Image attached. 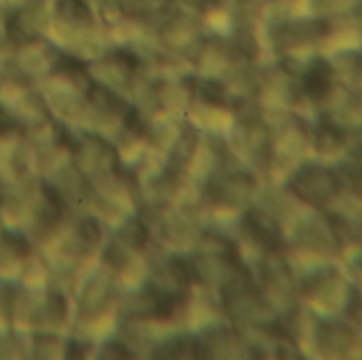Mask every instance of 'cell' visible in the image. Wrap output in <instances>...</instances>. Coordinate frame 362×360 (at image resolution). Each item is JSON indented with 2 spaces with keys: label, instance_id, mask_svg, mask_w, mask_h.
<instances>
[{
  "label": "cell",
  "instance_id": "cell-1",
  "mask_svg": "<svg viewBox=\"0 0 362 360\" xmlns=\"http://www.w3.org/2000/svg\"><path fill=\"white\" fill-rule=\"evenodd\" d=\"M327 87H329V79H327V76H320L318 70H314V72L310 74V79H308V91H310L312 95H320V93L327 91Z\"/></svg>",
  "mask_w": 362,
  "mask_h": 360
}]
</instances>
